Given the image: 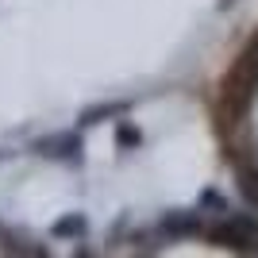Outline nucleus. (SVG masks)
Masks as SVG:
<instances>
[{
    "mask_svg": "<svg viewBox=\"0 0 258 258\" xmlns=\"http://www.w3.org/2000/svg\"><path fill=\"white\" fill-rule=\"evenodd\" d=\"M205 235L231 250H254L258 247V220L254 216H224L220 224L205 227Z\"/></svg>",
    "mask_w": 258,
    "mask_h": 258,
    "instance_id": "1",
    "label": "nucleus"
},
{
    "mask_svg": "<svg viewBox=\"0 0 258 258\" xmlns=\"http://www.w3.org/2000/svg\"><path fill=\"white\" fill-rule=\"evenodd\" d=\"M35 154L54 162H77L81 158V127H70V131H54V135H43L35 139Z\"/></svg>",
    "mask_w": 258,
    "mask_h": 258,
    "instance_id": "2",
    "label": "nucleus"
},
{
    "mask_svg": "<svg viewBox=\"0 0 258 258\" xmlns=\"http://www.w3.org/2000/svg\"><path fill=\"white\" fill-rule=\"evenodd\" d=\"M158 231L166 239H193V235H205V220L201 212H189V208H173L158 220Z\"/></svg>",
    "mask_w": 258,
    "mask_h": 258,
    "instance_id": "3",
    "label": "nucleus"
},
{
    "mask_svg": "<svg viewBox=\"0 0 258 258\" xmlns=\"http://www.w3.org/2000/svg\"><path fill=\"white\" fill-rule=\"evenodd\" d=\"M123 112H127V100H100V104L81 108L77 127H93V123H104V119H119Z\"/></svg>",
    "mask_w": 258,
    "mask_h": 258,
    "instance_id": "4",
    "label": "nucleus"
},
{
    "mask_svg": "<svg viewBox=\"0 0 258 258\" xmlns=\"http://www.w3.org/2000/svg\"><path fill=\"white\" fill-rule=\"evenodd\" d=\"M89 231V220H85V212H66V216H58L50 224V239H58V243H66V239H81Z\"/></svg>",
    "mask_w": 258,
    "mask_h": 258,
    "instance_id": "5",
    "label": "nucleus"
},
{
    "mask_svg": "<svg viewBox=\"0 0 258 258\" xmlns=\"http://www.w3.org/2000/svg\"><path fill=\"white\" fill-rule=\"evenodd\" d=\"M235 181H239V197H243L250 208H258V166L254 162H243V166H239Z\"/></svg>",
    "mask_w": 258,
    "mask_h": 258,
    "instance_id": "6",
    "label": "nucleus"
},
{
    "mask_svg": "<svg viewBox=\"0 0 258 258\" xmlns=\"http://www.w3.org/2000/svg\"><path fill=\"white\" fill-rule=\"evenodd\" d=\"M116 143L123 147V151H131V147H139V143H143V131L135 127L131 119L119 116V119H116Z\"/></svg>",
    "mask_w": 258,
    "mask_h": 258,
    "instance_id": "7",
    "label": "nucleus"
},
{
    "mask_svg": "<svg viewBox=\"0 0 258 258\" xmlns=\"http://www.w3.org/2000/svg\"><path fill=\"white\" fill-rule=\"evenodd\" d=\"M201 208H205V212L224 216V212H227V201H224V193H220V189H205V193H201Z\"/></svg>",
    "mask_w": 258,
    "mask_h": 258,
    "instance_id": "8",
    "label": "nucleus"
},
{
    "mask_svg": "<svg viewBox=\"0 0 258 258\" xmlns=\"http://www.w3.org/2000/svg\"><path fill=\"white\" fill-rule=\"evenodd\" d=\"M224 4H231V0H224Z\"/></svg>",
    "mask_w": 258,
    "mask_h": 258,
    "instance_id": "9",
    "label": "nucleus"
}]
</instances>
